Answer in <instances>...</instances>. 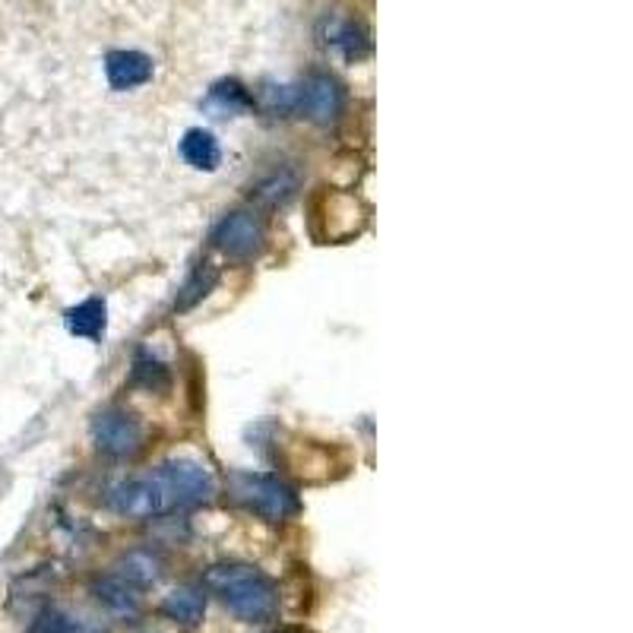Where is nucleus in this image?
<instances>
[{
  "instance_id": "19",
  "label": "nucleus",
  "mask_w": 633,
  "mask_h": 633,
  "mask_svg": "<svg viewBox=\"0 0 633 633\" xmlns=\"http://www.w3.org/2000/svg\"><path fill=\"white\" fill-rule=\"evenodd\" d=\"M73 631H76V627L71 624V618L54 609L42 611V614L32 621V627H29V633H73Z\"/></svg>"
},
{
  "instance_id": "12",
  "label": "nucleus",
  "mask_w": 633,
  "mask_h": 633,
  "mask_svg": "<svg viewBox=\"0 0 633 633\" xmlns=\"http://www.w3.org/2000/svg\"><path fill=\"white\" fill-rule=\"evenodd\" d=\"M165 618H171L175 624L193 627L203 621L207 611V589L203 587H178L175 592H168L162 602Z\"/></svg>"
},
{
  "instance_id": "16",
  "label": "nucleus",
  "mask_w": 633,
  "mask_h": 633,
  "mask_svg": "<svg viewBox=\"0 0 633 633\" xmlns=\"http://www.w3.org/2000/svg\"><path fill=\"white\" fill-rule=\"evenodd\" d=\"M215 282H219V270H215L212 263H200V266L190 273V279L181 285L175 310H190L193 305H200L212 288H215Z\"/></svg>"
},
{
  "instance_id": "5",
  "label": "nucleus",
  "mask_w": 633,
  "mask_h": 633,
  "mask_svg": "<svg viewBox=\"0 0 633 633\" xmlns=\"http://www.w3.org/2000/svg\"><path fill=\"white\" fill-rule=\"evenodd\" d=\"M212 244L229 260L244 263V260L260 257V251H263V244H266V229H263V222H260L254 212H229V215L215 225Z\"/></svg>"
},
{
  "instance_id": "8",
  "label": "nucleus",
  "mask_w": 633,
  "mask_h": 633,
  "mask_svg": "<svg viewBox=\"0 0 633 633\" xmlns=\"http://www.w3.org/2000/svg\"><path fill=\"white\" fill-rule=\"evenodd\" d=\"M105 76L115 93H127L146 86L152 80V57L143 51H108L105 54Z\"/></svg>"
},
{
  "instance_id": "20",
  "label": "nucleus",
  "mask_w": 633,
  "mask_h": 633,
  "mask_svg": "<svg viewBox=\"0 0 633 633\" xmlns=\"http://www.w3.org/2000/svg\"><path fill=\"white\" fill-rule=\"evenodd\" d=\"M134 380H137V383H143L146 390H162L165 383H168V374H165L159 361L140 358V361H137V371H134Z\"/></svg>"
},
{
  "instance_id": "10",
  "label": "nucleus",
  "mask_w": 633,
  "mask_h": 633,
  "mask_svg": "<svg viewBox=\"0 0 633 633\" xmlns=\"http://www.w3.org/2000/svg\"><path fill=\"white\" fill-rule=\"evenodd\" d=\"M118 577L137 589L156 587L165 577V558L152 548H134L118 561Z\"/></svg>"
},
{
  "instance_id": "1",
  "label": "nucleus",
  "mask_w": 633,
  "mask_h": 633,
  "mask_svg": "<svg viewBox=\"0 0 633 633\" xmlns=\"http://www.w3.org/2000/svg\"><path fill=\"white\" fill-rule=\"evenodd\" d=\"M207 589L219 595V602L247 624H263L279 609V595L273 580H266L257 567L222 563L207 573Z\"/></svg>"
},
{
  "instance_id": "4",
  "label": "nucleus",
  "mask_w": 633,
  "mask_h": 633,
  "mask_svg": "<svg viewBox=\"0 0 633 633\" xmlns=\"http://www.w3.org/2000/svg\"><path fill=\"white\" fill-rule=\"evenodd\" d=\"M156 475L162 482L171 507H197V504H207L215 494L212 475L193 460H171Z\"/></svg>"
},
{
  "instance_id": "6",
  "label": "nucleus",
  "mask_w": 633,
  "mask_h": 633,
  "mask_svg": "<svg viewBox=\"0 0 633 633\" xmlns=\"http://www.w3.org/2000/svg\"><path fill=\"white\" fill-rule=\"evenodd\" d=\"M108 507L120 516H130V519H149V516H159L165 510H171L168 504V494H165L159 475L152 478H134V482H120L108 494Z\"/></svg>"
},
{
  "instance_id": "9",
  "label": "nucleus",
  "mask_w": 633,
  "mask_h": 633,
  "mask_svg": "<svg viewBox=\"0 0 633 633\" xmlns=\"http://www.w3.org/2000/svg\"><path fill=\"white\" fill-rule=\"evenodd\" d=\"M320 42L339 48L346 61H361L371 54V32L346 17H327L320 25Z\"/></svg>"
},
{
  "instance_id": "2",
  "label": "nucleus",
  "mask_w": 633,
  "mask_h": 633,
  "mask_svg": "<svg viewBox=\"0 0 633 633\" xmlns=\"http://www.w3.org/2000/svg\"><path fill=\"white\" fill-rule=\"evenodd\" d=\"M232 500L241 504L244 510L257 514L266 523H285L298 516L302 500L295 488H288L276 475H251V472H235L229 482Z\"/></svg>"
},
{
  "instance_id": "13",
  "label": "nucleus",
  "mask_w": 633,
  "mask_h": 633,
  "mask_svg": "<svg viewBox=\"0 0 633 633\" xmlns=\"http://www.w3.org/2000/svg\"><path fill=\"white\" fill-rule=\"evenodd\" d=\"M181 156L197 171H215L219 162H222V146H219L212 130L190 127L188 134H184V140H181Z\"/></svg>"
},
{
  "instance_id": "17",
  "label": "nucleus",
  "mask_w": 633,
  "mask_h": 633,
  "mask_svg": "<svg viewBox=\"0 0 633 633\" xmlns=\"http://www.w3.org/2000/svg\"><path fill=\"white\" fill-rule=\"evenodd\" d=\"M260 105L276 118L295 115V86H263L260 89Z\"/></svg>"
},
{
  "instance_id": "14",
  "label": "nucleus",
  "mask_w": 633,
  "mask_h": 633,
  "mask_svg": "<svg viewBox=\"0 0 633 633\" xmlns=\"http://www.w3.org/2000/svg\"><path fill=\"white\" fill-rule=\"evenodd\" d=\"M203 105H207V112H212V118H232V115L254 108V95L247 93L238 80H222L212 86Z\"/></svg>"
},
{
  "instance_id": "7",
  "label": "nucleus",
  "mask_w": 633,
  "mask_h": 633,
  "mask_svg": "<svg viewBox=\"0 0 633 633\" xmlns=\"http://www.w3.org/2000/svg\"><path fill=\"white\" fill-rule=\"evenodd\" d=\"M93 441L98 453H105L112 460H127L140 450L143 431L127 412L112 409V412H102L93 422Z\"/></svg>"
},
{
  "instance_id": "18",
  "label": "nucleus",
  "mask_w": 633,
  "mask_h": 633,
  "mask_svg": "<svg viewBox=\"0 0 633 633\" xmlns=\"http://www.w3.org/2000/svg\"><path fill=\"white\" fill-rule=\"evenodd\" d=\"M292 193H295V178H288V175H276V178H270L266 184H260V190H257L260 200H263V203H270V207L285 203Z\"/></svg>"
},
{
  "instance_id": "15",
  "label": "nucleus",
  "mask_w": 633,
  "mask_h": 633,
  "mask_svg": "<svg viewBox=\"0 0 633 633\" xmlns=\"http://www.w3.org/2000/svg\"><path fill=\"white\" fill-rule=\"evenodd\" d=\"M105 314H108V310H105V302H102V298H89V302H83V305L71 307L67 317H64V324H67L73 336L98 342V339L105 336V324H108Z\"/></svg>"
},
{
  "instance_id": "21",
  "label": "nucleus",
  "mask_w": 633,
  "mask_h": 633,
  "mask_svg": "<svg viewBox=\"0 0 633 633\" xmlns=\"http://www.w3.org/2000/svg\"><path fill=\"white\" fill-rule=\"evenodd\" d=\"M73 633H95V631H80V627H76V631H73Z\"/></svg>"
},
{
  "instance_id": "3",
  "label": "nucleus",
  "mask_w": 633,
  "mask_h": 633,
  "mask_svg": "<svg viewBox=\"0 0 633 633\" xmlns=\"http://www.w3.org/2000/svg\"><path fill=\"white\" fill-rule=\"evenodd\" d=\"M346 112V93L327 73H310L295 86V115L314 124H336Z\"/></svg>"
},
{
  "instance_id": "11",
  "label": "nucleus",
  "mask_w": 633,
  "mask_h": 633,
  "mask_svg": "<svg viewBox=\"0 0 633 633\" xmlns=\"http://www.w3.org/2000/svg\"><path fill=\"white\" fill-rule=\"evenodd\" d=\"M93 592L98 605L108 609L112 614H118V618H137L140 614V589L130 587L127 580H120L118 573L95 580Z\"/></svg>"
}]
</instances>
